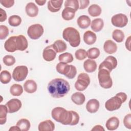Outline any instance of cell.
<instances>
[{
    "label": "cell",
    "mask_w": 131,
    "mask_h": 131,
    "mask_svg": "<svg viewBox=\"0 0 131 131\" xmlns=\"http://www.w3.org/2000/svg\"><path fill=\"white\" fill-rule=\"evenodd\" d=\"M52 117L63 125H75L79 121V116L76 112L68 111L61 107L54 108L51 112Z\"/></svg>",
    "instance_id": "6da1fadb"
},
{
    "label": "cell",
    "mask_w": 131,
    "mask_h": 131,
    "mask_svg": "<svg viewBox=\"0 0 131 131\" xmlns=\"http://www.w3.org/2000/svg\"><path fill=\"white\" fill-rule=\"evenodd\" d=\"M48 90L50 95L56 98L64 97L70 90L69 82L62 78H55L49 82Z\"/></svg>",
    "instance_id": "7a4b0ae2"
},
{
    "label": "cell",
    "mask_w": 131,
    "mask_h": 131,
    "mask_svg": "<svg viewBox=\"0 0 131 131\" xmlns=\"http://www.w3.org/2000/svg\"><path fill=\"white\" fill-rule=\"evenodd\" d=\"M63 39L69 42L72 47H78L80 43V36L77 30L73 27L65 28L62 32Z\"/></svg>",
    "instance_id": "3957f363"
},
{
    "label": "cell",
    "mask_w": 131,
    "mask_h": 131,
    "mask_svg": "<svg viewBox=\"0 0 131 131\" xmlns=\"http://www.w3.org/2000/svg\"><path fill=\"white\" fill-rule=\"evenodd\" d=\"M110 73L107 70L99 69L98 77L100 85L104 89H110L113 85V81L110 76Z\"/></svg>",
    "instance_id": "277c9868"
},
{
    "label": "cell",
    "mask_w": 131,
    "mask_h": 131,
    "mask_svg": "<svg viewBox=\"0 0 131 131\" xmlns=\"http://www.w3.org/2000/svg\"><path fill=\"white\" fill-rule=\"evenodd\" d=\"M90 83V78L89 76L85 73H81L78 76L75 83V88L79 91H83L88 88Z\"/></svg>",
    "instance_id": "5b68a950"
},
{
    "label": "cell",
    "mask_w": 131,
    "mask_h": 131,
    "mask_svg": "<svg viewBox=\"0 0 131 131\" xmlns=\"http://www.w3.org/2000/svg\"><path fill=\"white\" fill-rule=\"evenodd\" d=\"M44 29L43 27L39 24L31 25L27 30L28 36L32 39H37L43 34Z\"/></svg>",
    "instance_id": "8992f818"
},
{
    "label": "cell",
    "mask_w": 131,
    "mask_h": 131,
    "mask_svg": "<svg viewBox=\"0 0 131 131\" xmlns=\"http://www.w3.org/2000/svg\"><path fill=\"white\" fill-rule=\"evenodd\" d=\"M28 74V69L25 66H19L15 68L13 71L12 77L17 82L24 80Z\"/></svg>",
    "instance_id": "52a82bcc"
},
{
    "label": "cell",
    "mask_w": 131,
    "mask_h": 131,
    "mask_svg": "<svg viewBox=\"0 0 131 131\" xmlns=\"http://www.w3.org/2000/svg\"><path fill=\"white\" fill-rule=\"evenodd\" d=\"M123 103L121 98L116 95L106 101L105 107L108 111H114L118 110Z\"/></svg>",
    "instance_id": "ba28073f"
},
{
    "label": "cell",
    "mask_w": 131,
    "mask_h": 131,
    "mask_svg": "<svg viewBox=\"0 0 131 131\" xmlns=\"http://www.w3.org/2000/svg\"><path fill=\"white\" fill-rule=\"evenodd\" d=\"M117 66V59L113 56H108L101 62L98 68L99 69H104L111 72Z\"/></svg>",
    "instance_id": "9c48e42d"
},
{
    "label": "cell",
    "mask_w": 131,
    "mask_h": 131,
    "mask_svg": "<svg viewBox=\"0 0 131 131\" xmlns=\"http://www.w3.org/2000/svg\"><path fill=\"white\" fill-rule=\"evenodd\" d=\"M128 21L126 15L122 13L115 14L111 18V22L113 25L119 28H123L126 26L128 23Z\"/></svg>",
    "instance_id": "30bf717a"
},
{
    "label": "cell",
    "mask_w": 131,
    "mask_h": 131,
    "mask_svg": "<svg viewBox=\"0 0 131 131\" xmlns=\"http://www.w3.org/2000/svg\"><path fill=\"white\" fill-rule=\"evenodd\" d=\"M57 52L54 48L53 45L46 47L42 52V57L44 60L47 61H51L53 60L56 56Z\"/></svg>",
    "instance_id": "8fae6325"
},
{
    "label": "cell",
    "mask_w": 131,
    "mask_h": 131,
    "mask_svg": "<svg viewBox=\"0 0 131 131\" xmlns=\"http://www.w3.org/2000/svg\"><path fill=\"white\" fill-rule=\"evenodd\" d=\"M6 105L7 106L9 113H13L17 112L21 107V102L20 100L13 98L8 101Z\"/></svg>",
    "instance_id": "7c38bea8"
},
{
    "label": "cell",
    "mask_w": 131,
    "mask_h": 131,
    "mask_svg": "<svg viewBox=\"0 0 131 131\" xmlns=\"http://www.w3.org/2000/svg\"><path fill=\"white\" fill-rule=\"evenodd\" d=\"M16 36L10 37L4 43L5 49L9 52H14L17 50L16 41Z\"/></svg>",
    "instance_id": "4fadbf2b"
},
{
    "label": "cell",
    "mask_w": 131,
    "mask_h": 131,
    "mask_svg": "<svg viewBox=\"0 0 131 131\" xmlns=\"http://www.w3.org/2000/svg\"><path fill=\"white\" fill-rule=\"evenodd\" d=\"M16 41L17 50L23 51L28 48V43L27 39L23 35H19L16 36Z\"/></svg>",
    "instance_id": "5bb4252c"
},
{
    "label": "cell",
    "mask_w": 131,
    "mask_h": 131,
    "mask_svg": "<svg viewBox=\"0 0 131 131\" xmlns=\"http://www.w3.org/2000/svg\"><path fill=\"white\" fill-rule=\"evenodd\" d=\"M39 131H53L55 129V124L51 120L41 122L38 126Z\"/></svg>",
    "instance_id": "9a60e30c"
},
{
    "label": "cell",
    "mask_w": 131,
    "mask_h": 131,
    "mask_svg": "<svg viewBox=\"0 0 131 131\" xmlns=\"http://www.w3.org/2000/svg\"><path fill=\"white\" fill-rule=\"evenodd\" d=\"M27 14L31 17H35L38 13V8L37 6L32 2H30L27 4L25 8Z\"/></svg>",
    "instance_id": "2e32d148"
},
{
    "label": "cell",
    "mask_w": 131,
    "mask_h": 131,
    "mask_svg": "<svg viewBox=\"0 0 131 131\" xmlns=\"http://www.w3.org/2000/svg\"><path fill=\"white\" fill-rule=\"evenodd\" d=\"M99 102L96 99L89 100L86 104V109L90 113H95L98 111Z\"/></svg>",
    "instance_id": "e0dca14e"
},
{
    "label": "cell",
    "mask_w": 131,
    "mask_h": 131,
    "mask_svg": "<svg viewBox=\"0 0 131 131\" xmlns=\"http://www.w3.org/2000/svg\"><path fill=\"white\" fill-rule=\"evenodd\" d=\"M63 0L53 1L50 0L48 2V9L52 12H56L60 10L63 3Z\"/></svg>",
    "instance_id": "ac0fdd59"
},
{
    "label": "cell",
    "mask_w": 131,
    "mask_h": 131,
    "mask_svg": "<svg viewBox=\"0 0 131 131\" xmlns=\"http://www.w3.org/2000/svg\"><path fill=\"white\" fill-rule=\"evenodd\" d=\"M24 88L25 92L28 93H33L37 89V85L36 82L32 79L27 80L24 84Z\"/></svg>",
    "instance_id": "d6986e66"
},
{
    "label": "cell",
    "mask_w": 131,
    "mask_h": 131,
    "mask_svg": "<svg viewBox=\"0 0 131 131\" xmlns=\"http://www.w3.org/2000/svg\"><path fill=\"white\" fill-rule=\"evenodd\" d=\"M96 39V35L93 32L88 30L84 32L83 35V40L86 44L92 45L95 42Z\"/></svg>",
    "instance_id": "ffe728a7"
},
{
    "label": "cell",
    "mask_w": 131,
    "mask_h": 131,
    "mask_svg": "<svg viewBox=\"0 0 131 131\" xmlns=\"http://www.w3.org/2000/svg\"><path fill=\"white\" fill-rule=\"evenodd\" d=\"M119 125V119L116 117L110 118L106 122L105 126L109 130H114L118 128Z\"/></svg>",
    "instance_id": "44dd1931"
},
{
    "label": "cell",
    "mask_w": 131,
    "mask_h": 131,
    "mask_svg": "<svg viewBox=\"0 0 131 131\" xmlns=\"http://www.w3.org/2000/svg\"><path fill=\"white\" fill-rule=\"evenodd\" d=\"M103 49L107 54H113L117 51V45L111 40H106L103 45Z\"/></svg>",
    "instance_id": "7402d4cb"
},
{
    "label": "cell",
    "mask_w": 131,
    "mask_h": 131,
    "mask_svg": "<svg viewBox=\"0 0 131 131\" xmlns=\"http://www.w3.org/2000/svg\"><path fill=\"white\" fill-rule=\"evenodd\" d=\"M77 23L78 26L83 29L88 28L91 24L90 18L85 15L80 16L77 20Z\"/></svg>",
    "instance_id": "603a6c76"
},
{
    "label": "cell",
    "mask_w": 131,
    "mask_h": 131,
    "mask_svg": "<svg viewBox=\"0 0 131 131\" xmlns=\"http://www.w3.org/2000/svg\"><path fill=\"white\" fill-rule=\"evenodd\" d=\"M97 63L95 60L91 59L86 60L83 63L84 70L88 73L94 72L97 69Z\"/></svg>",
    "instance_id": "cb8c5ba5"
},
{
    "label": "cell",
    "mask_w": 131,
    "mask_h": 131,
    "mask_svg": "<svg viewBox=\"0 0 131 131\" xmlns=\"http://www.w3.org/2000/svg\"><path fill=\"white\" fill-rule=\"evenodd\" d=\"M72 101L77 105H82L85 100V97L83 94L80 92H76L71 96Z\"/></svg>",
    "instance_id": "d4e9b609"
},
{
    "label": "cell",
    "mask_w": 131,
    "mask_h": 131,
    "mask_svg": "<svg viewBox=\"0 0 131 131\" xmlns=\"http://www.w3.org/2000/svg\"><path fill=\"white\" fill-rule=\"evenodd\" d=\"M76 11L69 7L65 8L62 12L61 16L63 19L66 20H70L74 18Z\"/></svg>",
    "instance_id": "484cf974"
},
{
    "label": "cell",
    "mask_w": 131,
    "mask_h": 131,
    "mask_svg": "<svg viewBox=\"0 0 131 131\" xmlns=\"http://www.w3.org/2000/svg\"><path fill=\"white\" fill-rule=\"evenodd\" d=\"M104 22L102 19L98 18L93 19L91 24V27L94 32H99L103 28Z\"/></svg>",
    "instance_id": "4316f807"
},
{
    "label": "cell",
    "mask_w": 131,
    "mask_h": 131,
    "mask_svg": "<svg viewBox=\"0 0 131 131\" xmlns=\"http://www.w3.org/2000/svg\"><path fill=\"white\" fill-rule=\"evenodd\" d=\"M71 68V65H69L67 63L60 62L56 67V71L59 74L64 75L66 76L69 73Z\"/></svg>",
    "instance_id": "83f0119b"
},
{
    "label": "cell",
    "mask_w": 131,
    "mask_h": 131,
    "mask_svg": "<svg viewBox=\"0 0 131 131\" xmlns=\"http://www.w3.org/2000/svg\"><path fill=\"white\" fill-rule=\"evenodd\" d=\"M101 7L97 4H92L88 8L89 14L92 17H97L101 13Z\"/></svg>",
    "instance_id": "f1b7e54d"
},
{
    "label": "cell",
    "mask_w": 131,
    "mask_h": 131,
    "mask_svg": "<svg viewBox=\"0 0 131 131\" xmlns=\"http://www.w3.org/2000/svg\"><path fill=\"white\" fill-rule=\"evenodd\" d=\"M52 45L57 53L63 52L67 48V44L62 40H57Z\"/></svg>",
    "instance_id": "f546056e"
},
{
    "label": "cell",
    "mask_w": 131,
    "mask_h": 131,
    "mask_svg": "<svg viewBox=\"0 0 131 131\" xmlns=\"http://www.w3.org/2000/svg\"><path fill=\"white\" fill-rule=\"evenodd\" d=\"M16 125L17 126L20 130L22 131H28L29 130L31 126L30 121L28 119L25 118L19 120L17 121Z\"/></svg>",
    "instance_id": "4dcf8cb0"
},
{
    "label": "cell",
    "mask_w": 131,
    "mask_h": 131,
    "mask_svg": "<svg viewBox=\"0 0 131 131\" xmlns=\"http://www.w3.org/2000/svg\"><path fill=\"white\" fill-rule=\"evenodd\" d=\"M10 92L12 95L18 96L22 94L23 92V89L21 85L19 84H14L11 86Z\"/></svg>",
    "instance_id": "1f68e13d"
},
{
    "label": "cell",
    "mask_w": 131,
    "mask_h": 131,
    "mask_svg": "<svg viewBox=\"0 0 131 131\" xmlns=\"http://www.w3.org/2000/svg\"><path fill=\"white\" fill-rule=\"evenodd\" d=\"M8 110L6 105H0V124L1 125L6 123L7 120V115Z\"/></svg>",
    "instance_id": "d6a6232c"
},
{
    "label": "cell",
    "mask_w": 131,
    "mask_h": 131,
    "mask_svg": "<svg viewBox=\"0 0 131 131\" xmlns=\"http://www.w3.org/2000/svg\"><path fill=\"white\" fill-rule=\"evenodd\" d=\"M112 37L115 41L117 42H121L124 38V34L122 31L116 29L113 31L112 33Z\"/></svg>",
    "instance_id": "836d02e7"
},
{
    "label": "cell",
    "mask_w": 131,
    "mask_h": 131,
    "mask_svg": "<svg viewBox=\"0 0 131 131\" xmlns=\"http://www.w3.org/2000/svg\"><path fill=\"white\" fill-rule=\"evenodd\" d=\"M58 60L61 62H64L66 63H70L73 61V56L71 53L66 52L59 55Z\"/></svg>",
    "instance_id": "e575fe53"
},
{
    "label": "cell",
    "mask_w": 131,
    "mask_h": 131,
    "mask_svg": "<svg viewBox=\"0 0 131 131\" xmlns=\"http://www.w3.org/2000/svg\"><path fill=\"white\" fill-rule=\"evenodd\" d=\"M21 23V17L16 15L10 16L8 19V23L11 26L17 27L20 25Z\"/></svg>",
    "instance_id": "d590c367"
},
{
    "label": "cell",
    "mask_w": 131,
    "mask_h": 131,
    "mask_svg": "<svg viewBox=\"0 0 131 131\" xmlns=\"http://www.w3.org/2000/svg\"><path fill=\"white\" fill-rule=\"evenodd\" d=\"M1 82L3 84L8 83L11 80V75L10 73L6 70L1 72L0 76Z\"/></svg>",
    "instance_id": "8d00e7d4"
},
{
    "label": "cell",
    "mask_w": 131,
    "mask_h": 131,
    "mask_svg": "<svg viewBox=\"0 0 131 131\" xmlns=\"http://www.w3.org/2000/svg\"><path fill=\"white\" fill-rule=\"evenodd\" d=\"M100 53V50L97 48H92L87 51V56L91 59H94L99 57Z\"/></svg>",
    "instance_id": "74e56055"
},
{
    "label": "cell",
    "mask_w": 131,
    "mask_h": 131,
    "mask_svg": "<svg viewBox=\"0 0 131 131\" xmlns=\"http://www.w3.org/2000/svg\"><path fill=\"white\" fill-rule=\"evenodd\" d=\"M64 7H69L76 11L79 9V3L77 0H67L64 2Z\"/></svg>",
    "instance_id": "f35d334b"
},
{
    "label": "cell",
    "mask_w": 131,
    "mask_h": 131,
    "mask_svg": "<svg viewBox=\"0 0 131 131\" xmlns=\"http://www.w3.org/2000/svg\"><path fill=\"white\" fill-rule=\"evenodd\" d=\"M3 61L6 66H11L15 63V58L12 55H7L3 57Z\"/></svg>",
    "instance_id": "ab89813d"
},
{
    "label": "cell",
    "mask_w": 131,
    "mask_h": 131,
    "mask_svg": "<svg viewBox=\"0 0 131 131\" xmlns=\"http://www.w3.org/2000/svg\"><path fill=\"white\" fill-rule=\"evenodd\" d=\"M75 57L79 60H82L84 59L87 56V52L82 49H79L75 52Z\"/></svg>",
    "instance_id": "60d3db41"
},
{
    "label": "cell",
    "mask_w": 131,
    "mask_h": 131,
    "mask_svg": "<svg viewBox=\"0 0 131 131\" xmlns=\"http://www.w3.org/2000/svg\"><path fill=\"white\" fill-rule=\"evenodd\" d=\"M9 34V30L7 26L4 25L0 26V39H5Z\"/></svg>",
    "instance_id": "b9f144b4"
},
{
    "label": "cell",
    "mask_w": 131,
    "mask_h": 131,
    "mask_svg": "<svg viewBox=\"0 0 131 131\" xmlns=\"http://www.w3.org/2000/svg\"><path fill=\"white\" fill-rule=\"evenodd\" d=\"M76 74H77V70L76 67L73 65H71L70 70L69 73L67 74V75H66V77H67L69 79H73L75 77Z\"/></svg>",
    "instance_id": "7bdbcfd3"
},
{
    "label": "cell",
    "mask_w": 131,
    "mask_h": 131,
    "mask_svg": "<svg viewBox=\"0 0 131 131\" xmlns=\"http://www.w3.org/2000/svg\"><path fill=\"white\" fill-rule=\"evenodd\" d=\"M123 123L124 126L128 128L131 129V114H128L126 115L123 119Z\"/></svg>",
    "instance_id": "ee69618b"
},
{
    "label": "cell",
    "mask_w": 131,
    "mask_h": 131,
    "mask_svg": "<svg viewBox=\"0 0 131 131\" xmlns=\"http://www.w3.org/2000/svg\"><path fill=\"white\" fill-rule=\"evenodd\" d=\"M0 3L2 6L6 8H10L13 6L14 4V0H1Z\"/></svg>",
    "instance_id": "f6af8a7d"
},
{
    "label": "cell",
    "mask_w": 131,
    "mask_h": 131,
    "mask_svg": "<svg viewBox=\"0 0 131 131\" xmlns=\"http://www.w3.org/2000/svg\"><path fill=\"white\" fill-rule=\"evenodd\" d=\"M79 3V9H84L86 8L89 5L90 1L89 0H80L78 1Z\"/></svg>",
    "instance_id": "bcb514c9"
},
{
    "label": "cell",
    "mask_w": 131,
    "mask_h": 131,
    "mask_svg": "<svg viewBox=\"0 0 131 131\" xmlns=\"http://www.w3.org/2000/svg\"><path fill=\"white\" fill-rule=\"evenodd\" d=\"M0 21L3 22L7 19V14L6 11L3 9H0Z\"/></svg>",
    "instance_id": "7dc6e473"
},
{
    "label": "cell",
    "mask_w": 131,
    "mask_h": 131,
    "mask_svg": "<svg viewBox=\"0 0 131 131\" xmlns=\"http://www.w3.org/2000/svg\"><path fill=\"white\" fill-rule=\"evenodd\" d=\"M118 96H119L121 99L122 100V102L124 103L127 99V95L125 93H123V92H119L118 93H117L116 94Z\"/></svg>",
    "instance_id": "c3c4849f"
},
{
    "label": "cell",
    "mask_w": 131,
    "mask_h": 131,
    "mask_svg": "<svg viewBox=\"0 0 131 131\" xmlns=\"http://www.w3.org/2000/svg\"><path fill=\"white\" fill-rule=\"evenodd\" d=\"M125 47L129 51H130V36H129L125 41Z\"/></svg>",
    "instance_id": "681fc988"
},
{
    "label": "cell",
    "mask_w": 131,
    "mask_h": 131,
    "mask_svg": "<svg viewBox=\"0 0 131 131\" xmlns=\"http://www.w3.org/2000/svg\"><path fill=\"white\" fill-rule=\"evenodd\" d=\"M92 131L93 130H100V131H104V129L103 128V127L101 126L100 125H95V126H94V127L91 129Z\"/></svg>",
    "instance_id": "f907efd6"
},
{
    "label": "cell",
    "mask_w": 131,
    "mask_h": 131,
    "mask_svg": "<svg viewBox=\"0 0 131 131\" xmlns=\"http://www.w3.org/2000/svg\"><path fill=\"white\" fill-rule=\"evenodd\" d=\"M35 3H37V4L39 6H43L45 5V4L46 2V0H43V1H39V0H35Z\"/></svg>",
    "instance_id": "816d5d0a"
},
{
    "label": "cell",
    "mask_w": 131,
    "mask_h": 131,
    "mask_svg": "<svg viewBox=\"0 0 131 131\" xmlns=\"http://www.w3.org/2000/svg\"><path fill=\"white\" fill-rule=\"evenodd\" d=\"M9 130H20V129H19V128L17 126H11L9 129Z\"/></svg>",
    "instance_id": "f5cc1de1"
}]
</instances>
